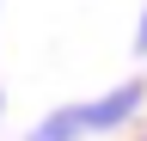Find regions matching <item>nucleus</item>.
Segmentation results:
<instances>
[{"instance_id": "nucleus-1", "label": "nucleus", "mask_w": 147, "mask_h": 141, "mask_svg": "<svg viewBox=\"0 0 147 141\" xmlns=\"http://www.w3.org/2000/svg\"><path fill=\"white\" fill-rule=\"evenodd\" d=\"M141 98H147V86H141V80H123V86H110L104 98L74 104V117H80V135H110V129H123V123L141 111Z\"/></svg>"}, {"instance_id": "nucleus-2", "label": "nucleus", "mask_w": 147, "mask_h": 141, "mask_svg": "<svg viewBox=\"0 0 147 141\" xmlns=\"http://www.w3.org/2000/svg\"><path fill=\"white\" fill-rule=\"evenodd\" d=\"M135 49H147V6H141V37H135Z\"/></svg>"}]
</instances>
